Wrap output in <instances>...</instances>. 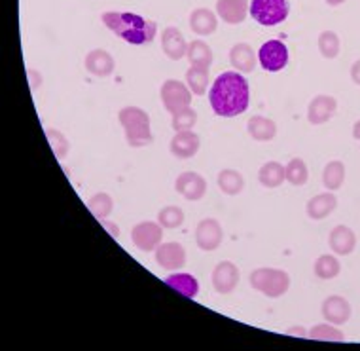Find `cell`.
Segmentation results:
<instances>
[{"label":"cell","instance_id":"cell-1","mask_svg":"<svg viewBox=\"0 0 360 351\" xmlns=\"http://www.w3.org/2000/svg\"><path fill=\"white\" fill-rule=\"evenodd\" d=\"M209 101H211V107L217 116L236 118L249 108V82L237 70L222 72V75H218V78L209 89Z\"/></svg>","mask_w":360,"mask_h":351},{"label":"cell","instance_id":"cell-2","mask_svg":"<svg viewBox=\"0 0 360 351\" xmlns=\"http://www.w3.org/2000/svg\"><path fill=\"white\" fill-rule=\"evenodd\" d=\"M101 19L116 37L124 38L125 42L135 46L148 44L154 40L155 32H158V23L139 15V13L105 12Z\"/></svg>","mask_w":360,"mask_h":351},{"label":"cell","instance_id":"cell-3","mask_svg":"<svg viewBox=\"0 0 360 351\" xmlns=\"http://www.w3.org/2000/svg\"><path fill=\"white\" fill-rule=\"evenodd\" d=\"M118 120L125 132L127 144L133 148H143L154 143V135L150 129V116L139 107H125L120 110Z\"/></svg>","mask_w":360,"mask_h":351},{"label":"cell","instance_id":"cell-4","mask_svg":"<svg viewBox=\"0 0 360 351\" xmlns=\"http://www.w3.org/2000/svg\"><path fill=\"white\" fill-rule=\"evenodd\" d=\"M249 281L250 287L267 298H279L286 295L290 288L288 272L279 270V268H258L250 274Z\"/></svg>","mask_w":360,"mask_h":351},{"label":"cell","instance_id":"cell-5","mask_svg":"<svg viewBox=\"0 0 360 351\" xmlns=\"http://www.w3.org/2000/svg\"><path fill=\"white\" fill-rule=\"evenodd\" d=\"M250 15L264 27H274L283 23L290 13L288 0H250Z\"/></svg>","mask_w":360,"mask_h":351},{"label":"cell","instance_id":"cell-6","mask_svg":"<svg viewBox=\"0 0 360 351\" xmlns=\"http://www.w3.org/2000/svg\"><path fill=\"white\" fill-rule=\"evenodd\" d=\"M163 239V226L160 222H139L137 226H133L131 230V241L137 247L139 251L143 253H152L155 251Z\"/></svg>","mask_w":360,"mask_h":351},{"label":"cell","instance_id":"cell-7","mask_svg":"<svg viewBox=\"0 0 360 351\" xmlns=\"http://www.w3.org/2000/svg\"><path fill=\"white\" fill-rule=\"evenodd\" d=\"M160 94H162L163 107L167 108V113L171 114L190 107V103H192V91H190L186 84H182L179 80L163 82Z\"/></svg>","mask_w":360,"mask_h":351},{"label":"cell","instance_id":"cell-8","mask_svg":"<svg viewBox=\"0 0 360 351\" xmlns=\"http://www.w3.org/2000/svg\"><path fill=\"white\" fill-rule=\"evenodd\" d=\"M258 63L267 72H277L288 65V48L281 40H269L258 50Z\"/></svg>","mask_w":360,"mask_h":351},{"label":"cell","instance_id":"cell-9","mask_svg":"<svg viewBox=\"0 0 360 351\" xmlns=\"http://www.w3.org/2000/svg\"><path fill=\"white\" fill-rule=\"evenodd\" d=\"M224 241V230L217 219H203L195 228V243L201 251H217Z\"/></svg>","mask_w":360,"mask_h":351},{"label":"cell","instance_id":"cell-10","mask_svg":"<svg viewBox=\"0 0 360 351\" xmlns=\"http://www.w3.org/2000/svg\"><path fill=\"white\" fill-rule=\"evenodd\" d=\"M174 190L188 201L203 200V196L207 194L205 177H201L199 173H193V171H184V173H180L176 177Z\"/></svg>","mask_w":360,"mask_h":351},{"label":"cell","instance_id":"cell-11","mask_svg":"<svg viewBox=\"0 0 360 351\" xmlns=\"http://www.w3.org/2000/svg\"><path fill=\"white\" fill-rule=\"evenodd\" d=\"M212 287L220 295H230L239 285V279H241V274H239V268L236 264L230 262V260H224V262L217 264L214 270H212Z\"/></svg>","mask_w":360,"mask_h":351},{"label":"cell","instance_id":"cell-12","mask_svg":"<svg viewBox=\"0 0 360 351\" xmlns=\"http://www.w3.org/2000/svg\"><path fill=\"white\" fill-rule=\"evenodd\" d=\"M155 262L160 268L167 272L180 270L186 264V249L180 243H174V241L162 243L155 249Z\"/></svg>","mask_w":360,"mask_h":351},{"label":"cell","instance_id":"cell-13","mask_svg":"<svg viewBox=\"0 0 360 351\" xmlns=\"http://www.w3.org/2000/svg\"><path fill=\"white\" fill-rule=\"evenodd\" d=\"M335 110H338V101H335V97L321 94L311 99L309 107H307V120H309V124H313V126H323L328 120L334 118Z\"/></svg>","mask_w":360,"mask_h":351},{"label":"cell","instance_id":"cell-14","mask_svg":"<svg viewBox=\"0 0 360 351\" xmlns=\"http://www.w3.org/2000/svg\"><path fill=\"white\" fill-rule=\"evenodd\" d=\"M321 312H323L324 321H328V323H332L335 326L345 325L351 319V314H353L347 298H343L340 295H332L328 298H324Z\"/></svg>","mask_w":360,"mask_h":351},{"label":"cell","instance_id":"cell-15","mask_svg":"<svg viewBox=\"0 0 360 351\" xmlns=\"http://www.w3.org/2000/svg\"><path fill=\"white\" fill-rule=\"evenodd\" d=\"M199 146H201V139H199L198 133L190 132H176L174 137L171 139V154L179 160H190L198 154Z\"/></svg>","mask_w":360,"mask_h":351},{"label":"cell","instance_id":"cell-16","mask_svg":"<svg viewBox=\"0 0 360 351\" xmlns=\"http://www.w3.org/2000/svg\"><path fill=\"white\" fill-rule=\"evenodd\" d=\"M162 50L163 53L173 59V61H179L188 53V42L184 34L176 29V27H167L163 29L162 32Z\"/></svg>","mask_w":360,"mask_h":351},{"label":"cell","instance_id":"cell-17","mask_svg":"<svg viewBox=\"0 0 360 351\" xmlns=\"http://www.w3.org/2000/svg\"><path fill=\"white\" fill-rule=\"evenodd\" d=\"M249 0H218L217 13L230 25H239L249 15Z\"/></svg>","mask_w":360,"mask_h":351},{"label":"cell","instance_id":"cell-18","mask_svg":"<svg viewBox=\"0 0 360 351\" xmlns=\"http://www.w3.org/2000/svg\"><path fill=\"white\" fill-rule=\"evenodd\" d=\"M84 65H86L87 72L97 76V78H106V76H110L114 72V69H116L114 57L106 50H91L86 56Z\"/></svg>","mask_w":360,"mask_h":351},{"label":"cell","instance_id":"cell-19","mask_svg":"<svg viewBox=\"0 0 360 351\" xmlns=\"http://www.w3.org/2000/svg\"><path fill=\"white\" fill-rule=\"evenodd\" d=\"M328 245L335 255L347 257V255H351L354 251V247H356V236H354V232L349 226L340 224L335 226L334 230L330 232Z\"/></svg>","mask_w":360,"mask_h":351},{"label":"cell","instance_id":"cell-20","mask_svg":"<svg viewBox=\"0 0 360 351\" xmlns=\"http://www.w3.org/2000/svg\"><path fill=\"white\" fill-rule=\"evenodd\" d=\"M335 208H338V198L334 196V192H323V194L313 196L309 201H307V217L311 220H323L326 219L330 213H334Z\"/></svg>","mask_w":360,"mask_h":351},{"label":"cell","instance_id":"cell-21","mask_svg":"<svg viewBox=\"0 0 360 351\" xmlns=\"http://www.w3.org/2000/svg\"><path fill=\"white\" fill-rule=\"evenodd\" d=\"M230 63L231 67L241 72V75H247V72H252L258 63V57L255 56V50L250 48V44L247 42H239L230 50Z\"/></svg>","mask_w":360,"mask_h":351},{"label":"cell","instance_id":"cell-22","mask_svg":"<svg viewBox=\"0 0 360 351\" xmlns=\"http://www.w3.org/2000/svg\"><path fill=\"white\" fill-rule=\"evenodd\" d=\"M247 132L258 143H267V141H274L277 135V124L266 116H252L247 122Z\"/></svg>","mask_w":360,"mask_h":351},{"label":"cell","instance_id":"cell-23","mask_svg":"<svg viewBox=\"0 0 360 351\" xmlns=\"http://www.w3.org/2000/svg\"><path fill=\"white\" fill-rule=\"evenodd\" d=\"M218 18L209 8H198L190 13V29L201 37H209L217 31Z\"/></svg>","mask_w":360,"mask_h":351},{"label":"cell","instance_id":"cell-24","mask_svg":"<svg viewBox=\"0 0 360 351\" xmlns=\"http://www.w3.org/2000/svg\"><path fill=\"white\" fill-rule=\"evenodd\" d=\"M258 181L264 189H279L281 184L286 181L285 165H281L279 162L264 163L258 171Z\"/></svg>","mask_w":360,"mask_h":351},{"label":"cell","instance_id":"cell-25","mask_svg":"<svg viewBox=\"0 0 360 351\" xmlns=\"http://www.w3.org/2000/svg\"><path fill=\"white\" fill-rule=\"evenodd\" d=\"M188 61L192 67H203V69H211L212 65V50L211 46L203 42V40H193L188 44Z\"/></svg>","mask_w":360,"mask_h":351},{"label":"cell","instance_id":"cell-26","mask_svg":"<svg viewBox=\"0 0 360 351\" xmlns=\"http://www.w3.org/2000/svg\"><path fill=\"white\" fill-rule=\"evenodd\" d=\"M165 283L186 298H195L199 293V281L192 274H174L169 276Z\"/></svg>","mask_w":360,"mask_h":351},{"label":"cell","instance_id":"cell-27","mask_svg":"<svg viewBox=\"0 0 360 351\" xmlns=\"http://www.w3.org/2000/svg\"><path fill=\"white\" fill-rule=\"evenodd\" d=\"M343 181H345V165L340 160L328 162L323 170V186L328 192H335L342 189Z\"/></svg>","mask_w":360,"mask_h":351},{"label":"cell","instance_id":"cell-28","mask_svg":"<svg viewBox=\"0 0 360 351\" xmlns=\"http://www.w3.org/2000/svg\"><path fill=\"white\" fill-rule=\"evenodd\" d=\"M218 189L222 190L226 196L241 194L245 189V179L239 171L236 170H222L218 173Z\"/></svg>","mask_w":360,"mask_h":351},{"label":"cell","instance_id":"cell-29","mask_svg":"<svg viewBox=\"0 0 360 351\" xmlns=\"http://www.w3.org/2000/svg\"><path fill=\"white\" fill-rule=\"evenodd\" d=\"M313 270H315V276H317L319 279L330 281V279H334V277L340 276L342 264H340V260H338L334 255H321V257L315 260Z\"/></svg>","mask_w":360,"mask_h":351},{"label":"cell","instance_id":"cell-30","mask_svg":"<svg viewBox=\"0 0 360 351\" xmlns=\"http://www.w3.org/2000/svg\"><path fill=\"white\" fill-rule=\"evenodd\" d=\"M285 179L290 182L292 186H304L309 181V170L307 163L302 158H292L285 167Z\"/></svg>","mask_w":360,"mask_h":351},{"label":"cell","instance_id":"cell-31","mask_svg":"<svg viewBox=\"0 0 360 351\" xmlns=\"http://www.w3.org/2000/svg\"><path fill=\"white\" fill-rule=\"evenodd\" d=\"M186 84L190 91L193 95L207 94V88H209V69H203V67H190L186 70Z\"/></svg>","mask_w":360,"mask_h":351},{"label":"cell","instance_id":"cell-32","mask_svg":"<svg viewBox=\"0 0 360 351\" xmlns=\"http://www.w3.org/2000/svg\"><path fill=\"white\" fill-rule=\"evenodd\" d=\"M319 51L321 56L326 57V59H334L338 57L340 50H342V42H340V37L335 34L334 31H323L319 34Z\"/></svg>","mask_w":360,"mask_h":351},{"label":"cell","instance_id":"cell-33","mask_svg":"<svg viewBox=\"0 0 360 351\" xmlns=\"http://www.w3.org/2000/svg\"><path fill=\"white\" fill-rule=\"evenodd\" d=\"M307 336L313 340H323V342H343L345 340V334L340 328H335V325H332V323L315 325Z\"/></svg>","mask_w":360,"mask_h":351},{"label":"cell","instance_id":"cell-34","mask_svg":"<svg viewBox=\"0 0 360 351\" xmlns=\"http://www.w3.org/2000/svg\"><path fill=\"white\" fill-rule=\"evenodd\" d=\"M158 222L165 228V230H173L179 226L184 224V211L176 205H167L158 213Z\"/></svg>","mask_w":360,"mask_h":351},{"label":"cell","instance_id":"cell-35","mask_svg":"<svg viewBox=\"0 0 360 351\" xmlns=\"http://www.w3.org/2000/svg\"><path fill=\"white\" fill-rule=\"evenodd\" d=\"M89 211L97 217L99 220L106 219L108 215L112 213V209H114V201L106 192H99V194L91 196V200H89Z\"/></svg>","mask_w":360,"mask_h":351},{"label":"cell","instance_id":"cell-36","mask_svg":"<svg viewBox=\"0 0 360 351\" xmlns=\"http://www.w3.org/2000/svg\"><path fill=\"white\" fill-rule=\"evenodd\" d=\"M46 137H48V143H50L51 151H53L57 160H65L70 151L69 139L65 137L61 132L53 129V127H48V129H46Z\"/></svg>","mask_w":360,"mask_h":351},{"label":"cell","instance_id":"cell-37","mask_svg":"<svg viewBox=\"0 0 360 351\" xmlns=\"http://www.w3.org/2000/svg\"><path fill=\"white\" fill-rule=\"evenodd\" d=\"M198 124V113L193 108L186 107L173 114V129L174 132H190Z\"/></svg>","mask_w":360,"mask_h":351},{"label":"cell","instance_id":"cell-38","mask_svg":"<svg viewBox=\"0 0 360 351\" xmlns=\"http://www.w3.org/2000/svg\"><path fill=\"white\" fill-rule=\"evenodd\" d=\"M27 76L31 78V88L32 89H38V86H42L44 78H42V75L38 72V70L29 69V70H27Z\"/></svg>","mask_w":360,"mask_h":351},{"label":"cell","instance_id":"cell-39","mask_svg":"<svg viewBox=\"0 0 360 351\" xmlns=\"http://www.w3.org/2000/svg\"><path fill=\"white\" fill-rule=\"evenodd\" d=\"M101 224L105 226L106 230H108V234H110L112 238H118L120 236V228H118V224H112V222H108V220H101Z\"/></svg>","mask_w":360,"mask_h":351},{"label":"cell","instance_id":"cell-40","mask_svg":"<svg viewBox=\"0 0 360 351\" xmlns=\"http://www.w3.org/2000/svg\"><path fill=\"white\" fill-rule=\"evenodd\" d=\"M351 78L356 86H360V59L359 61H354L353 67H351Z\"/></svg>","mask_w":360,"mask_h":351},{"label":"cell","instance_id":"cell-41","mask_svg":"<svg viewBox=\"0 0 360 351\" xmlns=\"http://www.w3.org/2000/svg\"><path fill=\"white\" fill-rule=\"evenodd\" d=\"M288 334H298V336H307V331L302 328V326H294V328H288Z\"/></svg>","mask_w":360,"mask_h":351},{"label":"cell","instance_id":"cell-42","mask_svg":"<svg viewBox=\"0 0 360 351\" xmlns=\"http://www.w3.org/2000/svg\"><path fill=\"white\" fill-rule=\"evenodd\" d=\"M353 137L356 139V143L360 144V120H356L353 126Z\"/></svg>","mask_w":360,"mask_h":351},{"label":"cell","instance_id":"cell-43","mask_svg":"<svg viewBox=\"0 0 360 351\" xmlns=\"http://www.w3.org/2000/svg\"><path fill=\"white\" fill-rule=\"evenodd\" d=\"M345 0H326V4L328 6H340V4H343Z\"/></svg>","mask_w":360,"mask_h":351}]
</instances>
